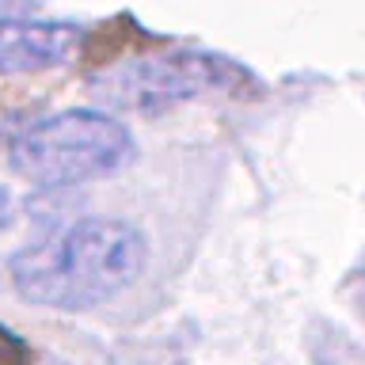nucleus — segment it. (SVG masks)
I'll list each match as a JSON object with an SVG mask.
<instances>
[{"label": "nucleus", "instance_id": "f257e3e1", "mask_svg": "<svg viewBox=\"0 0 365 365\" xmlns=\"http://www.w3.org/2000/svg\"><path fill=\"white\" fill-rule=\"evenodd\" d=\"M145 259L148 244L133 225L88 217L16 251L8 270L23 301L84 312L130 289Z\"/></svg>", "mask_w": 365, "mask_h": 365}, {"label": "nucleus", "instance_id": "f03ea898", "mask_svg": "<svg viewBox=\"0 0 365 365\" xmlns=\"http://www.w3.org/2000/svg\"><path fill=\"white\" fill-rule=\"evenodd\" d=\"M133 133L103 110H61L27 125L8 148L16 175L38 187H76L114 175L133 160Z\"/></svg>", "mask_w": 365, "mask_h": 365}, {"label": "nucleus", "instance_id": "7ed1b4c3", "mask_svg": "<svg viewBox=\"0 0 365 365\" xmlns=\"http://www.w3.org/2000/svg\"><path fill=\"white\" fill-rule=\"evenodd\" d=\"M255 80L244 65L221 53H168L145 57L99 76V99L125 110H164L202 96H244Z\"/></svg>", "mask_w": 365, "mask_h": 365}, {"label": "nucleus", "instance_id": "20e7f679", "mask_svg": "<svg viewBox=\"0 0 365 365\" xmlns=\"http://www.w3.org/2000/svg\"><path fill=\"white\" fill-rule=\"evenodd\" d=\"M80 31L50 19H4L0 23V73H42L76 53Z\"/></svg>", "mask_w": 365, "mask_h": 365}, {"label": "nucleus", "instance_id": "39448f33", "mask_svg": "<svg viewBox=\"0 0 365 365\" xmlns=\"http://www.w3.org/2000/svg\"><path fill=\"white\" fill-rule=\"evenodd\" d=\"M31 361H34L31 342L0 324V365H31Z\"/></svg>", "mask_w": 365, "mask_h": 365}, {"label": "nucleus", "instance_id": "423d86ee", "mask_svg": "<svg viewBox=\"0 0 365 365\" xmlns=\"http://www.w3.org/2000/svg\"><path fill=\"white\" fill-rule=\"evenodd\" d=\"M38 8V0H0V23L4 19H27V11Z\"/></svg>", "mask_w": 365, "mask_h": 365}, {"label": "nucleus", "instance_id": "0eeeda50", "mask_svg": "<svg viewBox=\"0 0 365 365\" xmlns=\"http://www.w3.org/2000/svg\"><path fill=\"white\" fill-rule=\"evenodd\" d=\"M8 213H11V198H8V190L0 187V228L8 225Z\"/></svg>", "mask_w": 365, "mask_h": 365}]
</instances>
